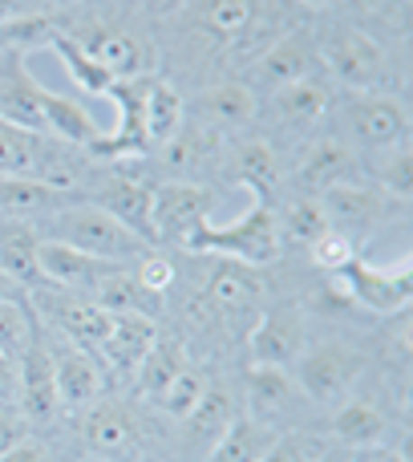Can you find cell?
I'll list each match as a JSON object with an SVG mask.
<instances>
[{
	"label": "cell",
	"instance_id": "obj_1",
	"mask_svg": "<svg viewBox=\"0 0 413 462\" xmlns=\"http://www.w3.org/2000/svg\"><path fill=\"white\" fill-rule=\"evenodd\" d=\"M187 252H203V255H227V260H239L247 268H268V263L280 260L284 252V236H280V219L271 216V208H252L227 227H215L211 219L191 231L183 239Z\"/></svg>",
	"mask_w": 413,
	"mask_h": 462
},
{
	"label": "cell",
	"instance_id": "obj_2",
	"mask_svg": "<svg viewBox=\"0 0 413 462\" xmlns=\"http://www.w3.org/2000/svg\"><path fill=\"white\" fill-rule=\"evenodd\" d=\"M53 236L49 239H61V244L78 247V252L94 255V260H142L146 252H151V244H146L142 236H134L126 224H118V219L110 216V211H102L97 203H86V208H69L61 211V216H53Z\"/></svg>",
	"mask_w": 413,
	"mask_h": 462
},
{
	"label": "cell",
	"instance_id": "obj_3",
	"mask_svg": "<svg viewBox=\"0 0 413 462\" xmlns=\"http://www.w3.org/2000/svg\"><path fill=\"white\" fill-rule=\"evenodd\" d=\"M317 57L336 81L361 94H377L393 81V61L369 32L361 29H328L317 41Z\"/></svg>",
	"mask_w": 413,
	"mask_h": 462
},
{
	"label": "cell",
	"instance_id": "obj_4",
	"mask_svg": "<svg viewBox=\"0 0 413 462\" xmlns=\"http://www.w3.org/2000/svg\"><path fill=\"white\" fill-rule=\"evenodd\" d=\"M320 211L328 219V231H336L353 247H361L393 216V199L385 191H373V187L361 183H333L320 191Z\"/></svg>",
	"mask_w": 413,
	"mask_h": 462
},
{
	"label": "cell",
	"instance_id": "obj_5",
	"mask_svg": "<svg viewBox=\"0 0 413 462\" xmlns=\"http://www.w3.org/2000/svg\"><path fill=\"white\" fill-rule=\"evenodd\" d=\"M333 280L344 288V296H349L353 304H361V309H369V312H385V317L406 312L413 300L409 260H401L398 268H373V263H365L361 255H353L341 272H333Z\"/></svg>",
	"mask_w": 413,
	"mask_h": 462
},
{
	"label": "cell",
	"instance_id": "obj_6",
	"mask_svg": "<svg viewBox=\"0 0 413 462\" xmlns=\"http://www.w3.org/2000/svg\"><path fill=\"white\" fill-rule=\"evenodd\" d=\"M0 179H37L57 191H69L78 183V171H73V162L53 159L41 134L0 122Z\"/></svg>",
	"mask_w": 413,
	"mask_h": 462
},
{
	"label": "cell",
	"instance_id": "obj_7",
	"mask_svg": "<svg viewBox=\"0 0 413 462\" xmlns=\"http://www.w3.org/2000/svg\"><path fill=\"white\" fill-rule=\"evenodd\" d=\"M300 365H296V382L320 406H333L349 393V385L361 377L365 357L357 349H344V345H320L312 353H300Z\"/></svg>",
	"mask_w": 413,
	"mask_h": 462
},
{
	"label": "cell",
	"instance_id": "obj_8",
	"mask_svg": "<svg viewBox=\"0 0 413 462\" xmlns=\"http://www.w3.org/2000/svg\"><path fill=\"white\" fill-rule=\"evenodd\" d=\"M344 122H349L353 138L369 151H385L406 146L409 134V110L393 94H357L344 106Z\"/></svg>",
	"mask_w": 413,
	"mask_h": 462
},
{
	"label": "cell",
	"instance_id": "obj_9",
	"mask_svg": "<svg viewBox=\"0 0 413 462\" xmlns=\"http://www.w3.org/2000/svg\"><path fill=\"white\" fill-rule=\"evenodd\" d=\"M146 81L151 78H126V81H114L110 86L106 97L118 106V126L89 146L94 154H106V159H134V154L151 151V143H146V126H142Z\"/></svg>",
	"mask_w": 413,
	"mask_h": 462
},
{
	"label": "cell",
	"instance_id": "obj_10",
	"mask_svg": "<svg viewBox=\"0 0 413 462\" xmlns=\"http://www.w3.org/2000/svg\"><path fill=\"white\" fill-rule=\"evenodd\" d=\"M0 122L21 126L29 134H49L45 110H41V86L24 69V53H16V49H5V57H0Z\"/></svg>",
	"mask_w": 413,
	"mask_h": 462
},
{
	"label": "cell",
	"instance_id": "obj_11",
	"mask_svg": "<svg viewBox=\"0 0 413 462\" xmlns=\"http://www.w3.org/2000/svg\"><path fill=\"white\" fill-rule=\"evenodd\" d=\"M211 195L203 187L191 183H167L154 191L151 203V224H154V239H175L183 244L191 231H199L211 219Z\"/></svg>",
	"mask_w": 413,
	"mask_h": 462
},
{
	"label": "cell",
	"instance_id": "obj_12",
	"mask_svg": "<svg viewBox=\"0 0 413 462\" xmlns=\"http://www.w3.org/2000/svg\"><path fill=\"white\" fill-rule=\"evenodd\" d=\"M41 309L57 320V328L65 333V341L78 345V349H86V353H97L102 341L110 337L114 317L106 309H97L94 300L61 296V292H41Z\"/></svg>",
	"mask_w": 413,
	"mask_h": 462
},
{
	"label": "cell",
	"instance_id": "obj_13",
	"mask_svg": "<svg viewBox=\"0 0 413 462\" xmlns=\"http://www.w3.org/2000/svg\"><path fill=\"white\" fill-rule=\"evenodd\" d=\"M21 414L29 422L45 426L57 418L61 402H57V374H53V353L45 345H29L21 353Z\"/></svg>",
	"mask_w": 413,
	"mask_h": 462
},
{
	"label": "cell",
	"instance_id": "obj_14",
	"mask_svg": "<svg viewBox=\"0 0 413 462\" xmlns=\"http://www.w3.org/2000/svg\"><path fill=\"white\" fill-rule=\"evenodd\" d=\"M89 296H94L97 309H106L110 317H159L162 312V296L151 292V288L138 284L134 272L126 268H110L89 284Z\"/></svg>",
	"mask_w": 413,
	"mask_h": 462
},
{
	"label": "cell",
	"instance_id": "obj_15",
	"mask_svg": "<svg viewBox=\"0 0 413 462\" xmlns=\"http://www.w3.org/2000/svg\"><path fill=\"white\" fill-rule=\"evenodd\" d=\"M37 268H41V280H49V284L89 288L97 276H102V272H110L114 263L110 260H94V255L78 252V247L61 244V239L41 236V244H37Z\"/></svg>",
	"mask_w": 413,
	"mask_h": 462
},
{
	"label": "cell",
	"instance_id": "obj_16",
	"mask_svg": "<svg viewBox=\"0 0 413 462\" xmlns=\"http://www.w3.org/2000/svg\"><path fill=\"white\" fill-rule=\"evenodd\" d=\"M53 374H57V402L65 410H86L102 398V369H97L94 353L86 349L53 353Z\"/></svg>",
	"mask_w": 413,
	"mask_h": 462
},
{
	"label": "cell",
	"instance_id": "obj_17",
	"mask_svg": "<svg viewBox=\"0 0 413 462\" xmlns=\"http://www.w3.org/2000/svg\"><path fill=\"white\" fill-rule=\"evenodd\" d=\"M86 442L97 458H122L138 450V422L126 406L118 402H102L89 410L86 418Z\"/></svg>",
	"mask_w": 413,
	"mask_h": 462
},
{
	"label": "cell",
	"instance_id": "obj_18",
	"mask_svg": "<svg viewBox=\"0 0 413 462\" xmlns=\"http://www.w3.org/2000/svg\"><path fill=\"white\" fill-rule=\"evenodd\" d=\"M78 45L86 49V57H94L114 81L142 78L146 53L126 29H89V32H81Z\"/></svg>",
	"mask_w": 413,
	"mask_h": 462
},
{
	"label": "cell",
	"instance_id": "obj_19",
	"mask_svg": "<svg viewBox=\"0 0 413 462\" xmlns=\"http://www.w3.org/2000/svg\"><path fill=\"white\" fill-rule=\"evenodd\" d=\"M317 69H320L317 45H312L308 37H300V32L280 37L276 45L260 57V78L276 89L292 86V81H304V78H317Z\"/></svg>",
	"mask_w": 413,
	"mask_h": 462
},
{
	"label": "cell",
	"instance_id": "obj_20",
	"mask_svg": "<svg viewBox=\"0 0 413 462\" xmlns=\"http://www.w3.org/2000/svg\"><path fill=\"white\" fill-rule=\"evenodd\" d=\"M94 199H97V208L110 211L118 224H126L134 236H142L146 244H159V239H154V224H151L154 191H146L142 183H134V179H110Z\"/></svg>",
	"mask_w": 413,
	"mask_h": 462
},
{
	"label": "cell",
	"instance_id": "obj_21",
	"mask_svg": "<svg viewBox=\"0 0 413 462\" xmlns=\"http://www.w3.org/2000/svg\"><path fill=\"white\" fill-rule=\"evenodd\" d=\"M41 110H45V130L53 138H61V143H69V146H94L97 138L106 134L86 106L73 102V97H65V94H57V89L41 86Z\"/></svg>",
	"mask_w": 413,
	"mask_h": 462
},
{
	"label": "cell",
	"instance_id": "obj_22",
	"mask_svg": "<svg viewBox=\"0 0 413 462\" xmlns=\"http://www.w3.org/2000/svg\"><path fill=\"white\" fill-rule=\"evenodd\" d=\"M353 167H357V154H353L349 143H341V138H320L300 159L296 179H300L308 191H325V187H333V183H349Z\"/></svg>",
	"mask_w": 413,
	"mask_h": 462
},
{
	"label": "cell",
	"instance_id": "obj_23",
	"mask_svg": "<svg viewBox=\"0 0 413 462\" xmlns=\"http://www.w3.org/2000/svg\"><path fill=\"white\" fill-rule=\"evenodd\" d=\"M159 341V328L151 317H114L110 337L102 341V357L114 369H138V361L151 353V345Z\"/></svg>",
	"mask_w": 413,
	"mask_h": 462
},
{
	"label": "cell",
	"instance_id": "obj_24",
	"mask_svg": "<svg viewBox=\"0 0 413 462\" xmlns=\"http://www.w3.org/2000/svg\"><path fill=\"white\" fill-rule=\"evenodd\" d=\"M252 357L255 365H284L300 357V325L288 312H263L252 333Z\"/></svg>",
	"mask_w": 413,
	"mask_h": 462
},
{
	"label": "cell",
	"instance_id": "obj_25",
	"mask_svg": "<svg viewBox=\"0 0 413 462\" xmlns=\"http://www.w3.org/2000/svg\"><path fill=\"white\" fill-rule=\"evenodd\" d=\"M183 97L175 94V89L167 86V81L151 78L146 81V102H142V126H146V143L154 146H167L170 138L179 134V126H183Z\"/></svg>",
	"mask_w": 413,
	"mask_h": 462
},
{
	"label": "cell",
	"instance_id": "obj_26",
	"mask_svg": "<svg viewBox=\"0 0 413 462\" xmlns=\"http://www.w3.org/2000/svg\"><path fill=\"white\" fill-rule=\"evenodd\" d=\"M280 434L252 418H231V426L211 442V462H260Z\"/></svg>",
	"mask_w": 413,
	"mask_h": 462
},
{
	"label": "cell",
	"instance_id": "obj_27",
	"mask_svg": "<svg viewBox=\"0 0 413 462\" xmlns=\"http://www.w3.org/2000/svg\"><path fill=\"white\" fill-rule=\"evenodd\" d=\"M41 231L29 224H0V272L16 284H41L37 268Z\"/></svg>",
	"mask_w": 413,
	"mask_h": 462
},
{
	"label": "cell",
	"instance_id": "obj_28",
	"mask_svg": "<svg viewBox=\"0 0 413 462\" xmlns=\"http://www.w3.org/2000/svg\"><path fill=\"white\" fill-rule=\"evenodd\" d=\"M328 102H333V89L320 78L292 81V86H284L276 94V118L284 126H312V122L325 118Z\"/></svg>",
	"mask_w": 413,
	"mask_h": 462
},
{
	"label": "cell",
	"instance_id": "obj_29",
	"mask_svg": "<svg viewBox=\"0 0 413 462\" xmlns=\"http://www.w3.org/2000/svg\"><path fill=\"white\" fill-rule=\"evenodd\" d=\"M206 292H211V300L223 304V309H247V304H255V296H260V280H255V268L219 255Z\"/></svg>",
	"mask_w": 413,
	"mask_h": 462
},
{
	"label": "cell",
	"instance_id": "obj_30",
	"mask_svg": "<svg viewBox=\"0 0 413 462\" xmlns=\"http://www.w3.org/2000/svg\"><path fill=\"white\" fill-rule=\"evenodd\" d=\"M333 434L349 450L377 447V442L390 434V418H385L377 406H369V402H349V406H344L341 414L333 418Z\"/></svg>",
	"mask_w": 413,
	"mask_h": 462
},
{
	"label": "cell",
	"instance_id": "obj_31",
	"mask_svg": "<svg viewBox=\"0 0 413 462\" xmlns=\"http://www.w3.org/2000/svg\"><path fill=\"white\" fill-rule=\"evenodd\" d=\"M183 365H187L183 345H179V341H154L151 353L138 361V390H142L146 398L159 402L162 390H167V385L183 374Z\"/></svg>",
	"mask_w": 413,
	"mask_h": 462
},
{
	"label": "cell",
	"instance_id": "obj_32",
	"mask_svg": "<svg viewBox=\"0 0 413 462\" xmlns=\"http://www.w3.org/2000/svg\"><path fill=\"white\" fill-rule=\"evenodd\" d=\"M199 102L215 126H243V122L255 118V89L243 86V81H223V86L206 89Z\"/></svg>",
	"mask_w": 413,
	"mask_h": 462
},
{
	"label": "cell",
	"instance_id": "obj_33",
	"mask_svg": "<svg viewBox=\"0 0 413 462\" xmlns=\"http://www.w3.org/2000/svg\"><path fill=\"white\" fill-rule=\"evenodd\" d=\"M231 171H235L239 183H247L252 191H260V195H268L271 183L280 179L276 151H271L263 138H247V143H239L235 154H231Z\"/></svg>",
	"mask_w": 413,
	"mask_h": 462
},
{
	"label": "cell",
	"instance_id": "obj_34",
	"mask_svg": "<svg viewBox=\"0 0 413 462\" xmlns=\"http://www.w3.org/2000/svg\"><path fill=\"white\" fill-rule=\"evenodd\" d=\"M231 418H235V402H231V393L223 390V385H206L199 406L187 414V430H191L195 442H215L231 426Z\"/></svg>",
	"mask_w": 413,
	"mask_h": 462
},
{
	"label": "cell",
	"instance_id": "obj_35",
	"mask_svg": "<svg viewBox=\"0 0 413 462\" xmlns=\"http://www.w3.org/2000/svg\"><path fill=\"white\" fill-rule=\"evenodd\" d=\"M49 49H53L57 57L65 61V69H69V78L78 81L86 94H94V97H106L110 94V86H114V78L102 69V65L94 61V57H86V49L78 45L73 37H65V32H57L53 41H49Z\"/></svg>",
	"mask_w": 413,
	"mask_h": 462
},
{
	"label": "cell",
	"instance_id": "obj_36",
	"mask_svg": "<svg viewBox=\"0 0 413 462\" xmlns=\"http://www.w3.org/2000/svg\"><path fill=\"white\" fill-rule=\"evenodd\" d=\"M29 345H37V337H32V312L16 296L13 300H0V353L21 361V353Z\"/></svg>",
	"mask_w": 413,
	"mask_h": 462
},
{
	"label": "cell",
	"instance_id": "obj_37",
	"mask_svg": "<svg viewBox=\"0 0 413 462\" xmlns=\"http://www.w3.org/2000/svg\"><path fill=\"white\" fill-rule=\"evenodd\" d=\"M325 231H328V219H325V211H320V199H296L292 208L284 211V224H280V236H288L300 247H312Z\"/></svg>",
	"mask_w": 413,
	"mask_h": 462
},
{
	"label": "cell",
	"instance_id": "obj_38",
	"mask_svg": "<svg viewBox=\"0 0 413 462\" xmlns=\"http://www.w3.org/2000/svg\"><path fill=\"white\" fill-rule=\"evenodd\" d=\"M247 393H252L255 410H280L288 402V393H292V377L284 374V365H252Z\"/></svg>",
	"mask_w": 413,
	"mask_h": 462
},
{
	"label": "cell",
	"instance_id": "obj_39",
	"mask_svg": "<svg viewBox=\"0 0 413 462\" xmlns=\"http://www.w3.org/2000/svg\"><path fill=\"white\" fill-rule=\"evenodd\" d=\"M203 390H206L203 369H187V365H183V374H179L175 382H170L167 390H162V398H159L162 414H170V418H179V422H187V414H191V410L199 406Z\"/></svg>",
	"mask_w": 413,
	"mask_h": 462
},
{
	"label": "cell",
	"instance_id": "obj_40",
	"mask_svg": "<svg viewBox=\"0 0 413 462\" xmlns=\"http://www.w3.org/2000/svg\"><path fill=\"white\" fill-rule=\"evenodd\" d=\"M61 199V191L37 179H0V208L8 211H37L45 203Z\"/></svg>",
	"mask_w": 413,
	"mask_h": 462
},
{
	"label": "cell",
	"instance_id": "obj_41",
	"mask_svg": "<svg viewBox=\"0 0 413 462\" xmlns=\"http://www.w3.org/2000/svg\"><path fill=\"white\" fill-rule=\"evenodd\" d=\"M252 16H255L252 0H211L203 21L215 37H239V32L252 24Z\"/></svg>",
	"mask_w": 413,
	"mask_h": 462
},
{
	"label": "cell",
	"instance_id": "obj_42",
	"mask_svg": "<svg viewBox=\"0 0 413 462\" xmlns=\"http://www.w3.org/2000/svg\"><path fill=\"white\" fill-rule=\"evenodd\" d=\"M381 183L385 195H393L398 203H406L413 195V159H409V146H393V154L385 159L381 167Z\"/></svg>",
	"mask_w": 413,
	"mask_h": 462
},
{
	"label": "cell",
	"instance_id": "obj_43",
	"mask_svg": "<svg viewBox=\"0 0 413 462\" xmlns=\"http://www.w3.org/2000/svg\"><path fill=\"white\" fill-rule=\"evenodd\" d=\"M353 255H357V247H353L344 236H336V231H325V236L312 244V260H317V268H325V272H341Z\"/></svg>",
	"mask_w": 413,
	"mask_h": 462
},
{
	"label": "cell",
	"instance_id": "obj_44",
	"mask_svg": "<svg viewBox=\"0 0 413 462\" xmlns=\"http://www.w3.org/2000/svg\"><path fill=\"white\" fill-rule=\"evenodd\" d=\"M138 284L142 288H151V292H167L170 288V280H175V263L167 260V255H159V252H146L142 260H138Z\"/></svg>",
	"mask_w": 413,
	"mask_h": 462
},
{
	"label": "cell",
	"instance_id": "obj_45",
	"mask_svg": "<svg viewBox=\"0 0 413 462\" xmlns=\"http://www.w3.org/2000/svg\"><path fill=\"white\" fill-rule=\"evenodd\" d=\"M21 402V365L0 353V410H13Z\"/></svg>",
	"mask_w": 413,
	"mask_h": 462
},
{
	"label": "cell",
	"instance_id": "obj_46",
	"mask_svg": "<svg viewBox=\"0 0 413 462\" xmlns=\"http://www.w3.org/2000/svg\"><path fill=\"white\" fill-rule=\"evenodd\" d=\"M308 458L312 455H308V442L304 439H276L260 462H308Z\"/></svg>",
	"mask_w": 413,
	"mask_h": 462
},
{
	"label": "cell",
	"instance_id": "obj_47",
	"mask_svg": "<svg viewBox=\"0 0 413 462\" xmlns=\"http://www.w3.org/2000/svg\"><path fill=\"white\" fill-rule=\"evenodd\" d=\"M0 462H49V455H45V447H41L37 439H16L13 447L5 450V455H0Z\"/></svg>",
	"mask_w": 413,
	"mask_h": 462
},
{
	"label": "cell",
	"instance_id": "obj_48",
	"mask_svg": "<svg viewBox=\"0 0 413 462\" xmlns=\"http://www.w3.org/2000/svg\"><path fill=\"white\" fill-rule=\"evenodd\" d=\"M16 439H21V422H16V414L13 410H0V455H5Z\"/></svg>",
	"mask_w": 413,
	"mask_h": 462
},
{
	"label": "cell",
	"instance_id": "obj_49",
	"mask_svg": "<svg viewBox=\"0 0 413 462\" xmlns=\"http://www.w3.org/2000/svg\"><path fill=\"white\" fill-rule=\"evenodd\" d=\"M13 16H24V0H0V21H13Z\"/></svg>",
	"mask_w": 413,
	"mask_h": 462
},
{
	"label": "cell",
	"instance_id": "obj_50",
	"mask_svg": "<svg viewBox=\"0 0 413 462\" xmlns=\"http://www.w3.org/2000/svg\"><path fill=\"white\" fill-rule=\"evenodd\" d=\"M353 455H349V450H328V455H312L308 462H349Z\"/></svg>",
	"mask_w": 413,
	"mask_h": 462
},
{
	"label": "cell",
	"instance_id": "obj_51",
	"mask_svg": "<svg viewBox=\"0 0 413 462\" xmlns=\"http://www.w3.org/2000/svg\"><path fill=\"white\" fill-rule=\"evenodd\" d=\"M16 288H21V284H16V280H8L5 272H0V300H13Z\"/></svg>",
	"mask_w": 413,
	"mask_h": 462
},
{
	"label": "cell",
	"instance_id": "obj_52",
	"mask_svg": "<svg viewBox=\"0 0 413 462\" xmlns=\"http://www.w3.org/2000/svg\"><path fill=\"white\" fill-rule=\"evenodd\" d=\"M369 462H406L401 455H390V450H385V455H369Z\"/></svg>",
	"mask_w": 413,
	"mask_h": 462
},
{
	"label": "cell",
	"instance_id": "obj_53",
	"mask_svg": "<svg viewBox=\"0 0 413 462\" xmlns=\"http://www.w3.org/2000/svg\"><path fill=\"white\" fill-rule=\"evenodd\" d=\"M308 8H328V5H336V0H304Z\"/></svg>",
	"mask_w": 413,
	"mask_h": 462
},
{
	"label": "cell",
	"instance_id": "obj_54",
	"mask_svg": "<svg viewBox=\"0 0 413 462\" xmlns=\"http://www.w3.org/2000/svg\"><path fill=\"white\" fill-rule=\"evenodd\" d=\"M151 5H154V8H175L179 0H151Z\"/></svg>",
	"mask_w": 413,
	"mask_h": 462
},
{
	"label": "cell",
	"instance_id": "obj_55",
	"mask_svg": "<svg viewBox=\"0 0 413 462\" xmlns=\"http://www.w3.org/2000/svg\"><path fill=\"white\" fill-rule=\"evenodd\" d=\"M349 462H369V455H353Z\"/></svg>",
	"mask_w": 413,
	"mask_h": 462
}]
</instances>
